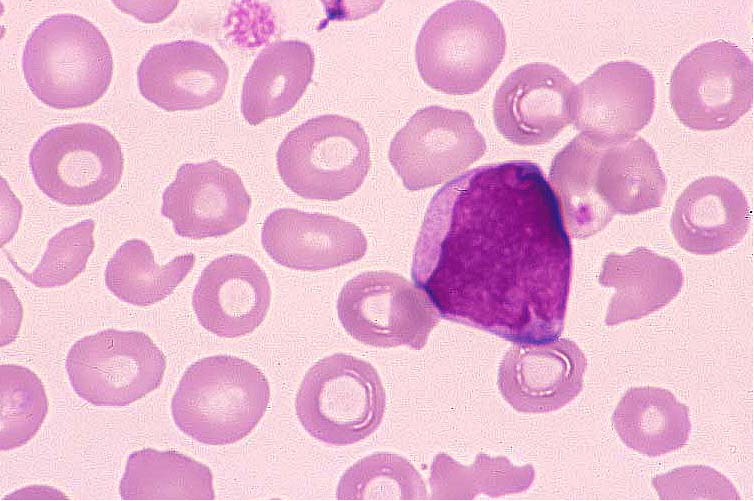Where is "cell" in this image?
Masks as SVG:
<instances>
[{"label": "cell", "instance_id": "d6986e66", "mask_svg": "<svg viewBox=\"0 0 754 501\" xmlns=\"http://www.w3.org/2000/svg\"><path fill=\"white\" fill-rule=\"evenodd\" d=\"M271 302L269 280L252 258L227 254L202 271L192 306L203 328L222 338L253 332L265 319Z\"/></svg>", "mask_w": 754, "mask_h": 501}, {"label": "cell", "instance_id": "6da1fadb", "mask_svg": "<svg viewBox=\"0 0 754 501\" xmlns=\"http://www.w3.org/2000/svg\"><path fill=\"white\" fill-rule=\"evenodd\" d=\"M558 198L526 160L479 166L439 189L411 267L440 317L514 343L557 339L572 275Z\"/></svg>", "mask_w": 754, "mask_h": 501}, {"label": "cell", "instance_id": "cb8c5ba5", "mask_svg": "<svg viewBox=\"0 0 754 501\" xmlns=\"http://www.w3.org/2000/svg\"><path fill=\"white\" fill-rule=\"evenodd\" d=\"M119 494L123 500H213L212 472L176 451L141 449L129 455Z\"/></svg>", "mask_w": 754, "mask_h": 501}, {"label": "cell", "instance_id": "4dcf8cb0", "mask_svg": "<svg viewBox=\"0 0 754 501\" xmlns=\"http://www.w3.org/2000/svg\"><path fill=\"white\" fill-rule=\"evenodd\" d=\"M2 290V327L1 346L13 341L18 333L22 318V308L10 284L1 280Z\"/></svg>", "mask_w": 754, "mask_h": 501}, {"label": "cell", "instance_id": "e0dca14e", "mask_svg": "<svg viewBox=\"0 0 754 501\" xmlns=\"http://www.w3.org/2000/svg\"><path fill=\"white\" fill-rule=\"evenodd\" d=\"M142 96L167 111L196 110L218 102L229 69L208 44L177 40L151 47L137 69Z\"/></svg>", "mask_w": 754, "mask_h": 501}, {"label": "cell", "instance_id": "30bf717a", "mask_svg": "<svg viewBox=\"0 0 754 501\" xmlns=\"http://www.w3.org/2000/svg\"><path fill=\"white\" fill-rule=\"evenodd\" d=\"M65 367L82 399L96 406H126L160 386L166 358L143 332L106 329L75 342Z\"/></svg>", "mask_w": 754, "mask_h": 501}, {"label": "cell", "instance_id": "8fae6325", "mask_svg": "<svg viewBox=\"0 0 754 501\" xmlns=\"http://www.w3.org/2000/svg\"><path fill=\"white\" fill-rule=\"evenodd\" d=\"M670 101L679 120L699 131L727 128L753 103V64L735 44L703 43L675 66Z\"/></svg>", "mask_w": 754, "mask_h": 501}, {"label": "cell", "instance_id": "83f0119b", "mask_svg": "<svg viewBox=\"0 0 754 501\" xmlns=\"http://www.w3.org/2000/svg\"><path fill=\"white\" fill-rule=\"evenodd\" d=\"M0 378V448L8 451L36 435L47 415L48 399L41 380L26 367L2 364Z\"/></svg>", "mask_w": 754, "mask_h": 501}, {"label": "cell", "instance_id": "3957f363", "mask_svg": "<svg viewBox=\"0 0 754 501\" xmlns=\"http://www.w3.org/2000/svg\"><path fill=\"white\" fill-rule=\"evenodd\" d=\"M270 399L265 374L232 355H214L191 364L172 397L177 427L209 445L233 444L259 423Z\"/></svg>", "mask_w": 754, "mask_h": 501}, {"label": "cell", "instance_id": "44dd1931", "mask_svg": "<svg viewBox=\"0 0 754 501\" xmlns=\"http://www.w3.org/2000/svg\"><path fill=\"white\" fill-rule=\"evenodd\" d=\"M599 283L615 289L605 317L606 325L612 326L666 306L680 292L683 274L672 259L637 247L625 255L608 254Z\"/></svg>", "mask_w": 754, "mask_h": 501}, {"label": "cell", "instance_id": "7402d4cb", "mask_svg": "<svg viewBox=\"0 0 754 501\" xmlns=\"http://www.w3.org/2000/svg\"><path fill=\"white\" fill-rule=\"evenodd\" d=\"M311 46L299 40H280L261 50L245 76L241 111L252 125L291 110L311 82Z\"/></svg>", "mask_w": 754, "mask_h": 501}, {"label": "cell", "instance_id": "7c38bea8", "mask_svg": "<svg viewBox=\"0 0 754 501\" xmlns=\"http://www.w3.org/2000/svg\"><path fill=\"white\" fill-rule=\"evenodd\" d=\"M486 150L469 113L441 106L417 111L390 143L389 161L412 191L439 185L461 173Z\"/></svg>", "mask_w": 754, "mask_h": 501}, {"label": "cell", "instance_id": "5bb4252c", "mask_svg": "<svg viewBox=\"0 0 754 501\" xmlns=\"http://www.w3.org/2000/svg\"><path fill=\"white\" fill-rule=\"evenodd\" d=\"M655 81L631 61L600 66L575 86L572 122L581 133L610 142L635 137L654 111Z\"/></svg>", "mask_w": 754, "mask_h": 501}, {"label": "cell", "instance_id": "ba28073f", "mask_svg": "<svg viewBox=\"0 0 754 501\" xmlns=\"http://www.w3.org/2000/svg\"><path fill=\"white\" fill-rule=\"evenodd\" d=\"M29 166L49 198L69 206L96 203L119 184L124 158L117 139L93 123L57 126L33 145Z\"/></svg>", "mask_w": 754, "mask_h": 501}, {"label": "cell", "instance_id": "9c48e42d", "mask_svg": "<svg viewBox=\"0 0 754 501\" xmlns=\"http://www.w3.org/2000/svg\"><path fill=\"white\" fill-rule=\"evenodd\" d=\"M337 315L357 341L379 348H423L440 315L426 294L403 276L367 271L345 283Z\"/></svg>", "mask_w": 754, "mask_h": 501}, {"label": "cell", "instance_id": "d4e9b609", "mask_svg": "<svg viewBox=\"0 0 754 501\" xmlns=\"http://www.w3.org/2000/svg\"><path fill=\"white\" fill-rule=\"evenodd\" d=\"M195 264L192 253L177 256L160 265L143 240L124 242L105 269L107 288L120 300L148 307L166 297L184 280Z\"/></svg>", "mask_w": 754, "mask_h": 501}, {"label": "cell", "instance_id": "f1b7e54d", "mask_svg": "<svg viewBox=\"0 0 754 501\" xmlns=\"http://www.w3.org/2000/svg\"><path fill=\"white\" fill-rule=\"evenodd\" d=\"M95 224L86 219L66 227L48 242L44 255L32 272L24 271L10 259L16 270L39 288L66 285L81 274L94 249Z\"/></svg>", "mask_w": 754, "mask_h": 501}, {"label": "cell", "instance_id": "277c9868", "mask_svg": "<svg viewBox=\"0 0 754 501\" xmlns=\"http://www.w3.org/2000/svg\"><path fill=\"white\" fill-rule=\"evenodd\" d=\"M32 93L56 109L86 107L108 89L113 58L110 47L90 21L76 14L43 20L26 41L22 57Z\"/></svg>", "mask_w": 754, "mask_h": 501}, {"label": "cell", "instance_id": "ac0fdd59", "mask_svg": "<svg viewBox=\"0 0 754 501\" xmlns=\"http://www.w3.org/2000/svg\"><path fill=\"white\" fill-rule=\"evenodd\" d=\"M261 243L277 264L302 271L341 267L361 259L367 250L366 237L354 223L293 208L267 216Z\"/></svg>", "mask_w": 754, "mask_h": 501}, {"label": "cell", "instance_id": "4fadbf2b", "mask_svg": "<svg viewBox=\"0 0 754 501\" xmlns=\"http://www.w3.org/2000/svg\"><path fill=\"white\" fill-rule=\"evenodd\" d=\"M250 207L251 197L238 173L211 159L179 167L163 193L161 213L177 235L199 240L241 227Z\"/></svg>", "mask_w": 754, "mask_h": 501}, {"label": "cell", "instance_id": "2e32d148", "mask_svg": "<svg viewBox=\"0 0 754 501\" xmlns=\"http://www.w3.org/2000/svg\"><path fill=\"white\" fill-rule=\"evenodd\" d=\"M587 360L567 338L515 343L498 370V387L507 403L523 413L556 411L582 390Z\"/></svg>", "mask_w": 754, "mask_h": 501}, {"label": "cell", "instance_id": "8992f818", "mask_svg": "<svg viewBox=\"0 0 754 501\" xmlns=\"http://www.w3.org/2000/svg\"><path fill=\"white\" fill-rule=\"evenodd\" d=\"M385 407V390L377 370L345 353L327 356L311 366L295 400L303 428L317 440L337 446L371 435L379 427Z\"/></svg>", "mask_w": 754, "mask_h": 501}, {"label": "cell", "instance_id": "52a82bcc", "mask_svg": "<svg viewBox=\"0 0 754 501\" xmlns=\"http://www.w3.org/2000/svg\"><path fill=\"white\" fill-rule=\"evenodd\" d=\"M276 164L295 194L337 201L353 194L371 165L367 134L357 121L336 114L313 117L291 130L279 145Z\"/></svg>", "mask_w": 754, "mask_h": 501}, {"label": "cell", "instance_id": "7a4b0ae2", "mask_svg": "<svg viewBox=\"0 0 754 501\" xmlns=\"http://www.w3.org/2000/svg\"><path fill=\"white\" fill-rule=\"evenodd\" d=\"M549 180L576 239L595 235L616 214L660 206L667 187L654 149L636 136L610 142L578 134L555 155Z\"/></svg>", "mask_w": 754, "mask_h": 501}, {"label": "cell", "instance_id": "4316f807", "mask_svg": "<svg viewBox=\"0 0 754 501\" xmlns=\"http://www.w3.org/2000/svg\"><path fill=\"white\" fill-rule=\"evenodd\" d=\"M338 500H424L427 490L420 473L404 457L373 453L357 461L339 480Z\"/></svg>", "mask_w": 754, "mask_h": 501}, {"label": "cell", "instance_id": "f546056e", "mask_svg": "<svg viewBox=\"0 0 754 501\" xmlns=\"http://www.w3.org/2000/svg\"><path fill=\"white\" fill-rule=\"evenodd\" d=\"M662 500H739L735 487L707 466H685L652 480Z\"/></svg>", "mask_w": 754, "mask_h": 501}, {"label": "cell", "instance_id": "484cf974", "mask_svg": "<svg viewBox=\"0 0 754 501\" xmlns=\"http://www.w3.org/2000/svg\"><path fill=\"white\" fill-rule=\"evenodd\" d=\"M534 468L514 466L503 456L478 453L475 462L463 466L445 453L436 455L430 473L434 500H472L479 494L491 498L526 491L534 480Z\"/></svg>", "mask_w": 754, "mask_h": 501}, {"label": "cell", "instance_id": "603a6c76", "mask_svg": "<svg viewBox=\"0 0 754 501\" xmlns=\"http://www.w3.org/2000/svg\"><path fill=\"white\" fill-rule=\"evenodd\" d=\"M623 443L638 453L657 457L682 448L691 431L689 409L659 387H633L612 415Z\"/></svg>", "mask_w": 754, "mask_h": 501}, {"label": "cell", "instance_id": "1f68e13d", "mask_svg": "<svg viewBox=\"0 0 754 501\" xmlns=\"http://www.w3.org/2000/svg\"><path fill=\"white\" fill-rule=\"evenodd\" d=\"M61 491L41 485L22 488L3 498V500H67Z\"/></svg>", "mask_w": 754, "mask_h": 501}, {"label": "cell", "instance_id": "9a60e30c", "mask_svg": "<svg viewBox=\"0 0 754 501\" xmlns=\"http://www.w3.org/2000/svg\"><path fill=\"white\" fill-rule=\"evenodd\" d=\"M574 84L544 62L523 65L502 82L493 101L498 131L520 146L547 143L572 123Z\"/></svg>", "mask_w": 754, "mask_h": 501}, {"label": "cell", "instance_id": "5b68a950", "mask_svg": "<svg viewBox=\"0 0 754 501\" xmlns=\"http://www.w3.org/2000/svg\"><path fill=\"white\" fill-rule=\"evenodd\" d=\"M506 50L504 27L477 1H454L425 22L416 43L418 71L431 88L453 95L479 91Z\"/></svg>", "mask_w": 754, "mask_h": 501}, {"label": "cell", "instance_id": "ffe728a7", "mask_svg": "<svg viewBox=\"0 0 754 501\" xmlns=\"http://www.w3.org/2000/svg\"><path fill=\"white\" fill-rule=\"evenodd\" d=\"M751 221L744 193L720 176L692 182L678 197L670 227L684 250L711 255L740 243Z\"/></svg>", "mask_w": 754, "mask_h": 501}]
</instances>
